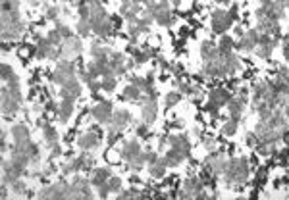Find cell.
Segmentation results:
<instances>
[{
	"label": "cell",
	"mask_w": 289,
	"mask_h": 200,
	"mask_svg": "<svg viewBox=\"0 0 289 200\" xmlns=\"http://www.w3.org/2000/svg\"><path fill=\"white\" fill-rule=\"evenodd\" d=\"M249 179V160L237 156L228 160V166L224 169V181L230 187H241L243 183H247Z\"/></svg>",
	"instance_id": "1"
},
{
	"label": "cell",
	"mask_w": 289,
	"mask_h": 200,
	"mask_svg": "<svg viewBox=\"0 0 289 200\" xmlns=\"http://www.w3.org/2000/svg\"><path fill=\"white\" fill-rule=\"evenodd\" d=\"M91 6V27L93 33H96L98 37H108L112 31V19L108 16V12L105 6L100 4V0H87Z\"/></svg>",
	"instance_id": "2"
},
{
	"label": "cell",
	"mask_w": 289,
	"mask_h": 200,
	"mask_svg": "<svg viewBox=\"0 0 289 200\" xmlns=\"http://www.w3.org/2000/svg\"><path fill=\"white\" fill-rule=\"evenodd\" d=\"M25 31V24L19 12H2V40L8 42V40L19 39Z\"/></svg>",
	"instance_id": "3"
},
{
	"label": "cell",
	"mask_w": 289,
	"mask_h": 200,
	"mask_svg": "<svg viewBox=\"0 0 289 200\" xmlns=\"http://www.w3.org/2000/svg\"><path fill=\"white\" fill-rule=\"evenodd\" d=\"M156 116H158V100H156V93L153 88V91L144 93L141 98V118L144 123L151 125V123H154Z\"/></svg>",
	"instance_id": "4"
},
{
	"label": "cell",
	"mask_w": 289,
	"mask_h": 200,
	"mask_svg": "<svg viewBox=\"0 0 289 200\" xmlns=\"http://www.w3.org/2000/svg\"><path fill=\"white\" fill-rule=\"evenodd\" d=\"M147 10L153 14L154 21L158 25H162V27H170V25L174 24V16H172V10H170L166 0H158L156 4L149 6Z\"/></svg>",
	"instance_id": "5"
},
{
	"label": "cell",
	"mask_w": 289,
	"mask_h": 200,
	"mask_svg": "<svg viewBox=\"0 0 289 200\" xmlns=\"http://www.w3.org/2000/svg\"><path fill=\"white\" fill-rule=\"evenodd\" d=\"M202 166H204V171L212 177H218V175H224V169L228 166V158H225L224 154L220 152H210L204 162H202Z\"/></svg>",
	"instance_id": "6"
},
{
	"label": "cell",
	"mask_w": 289,
	"mask_h": 200,
	"mask_svg": "<svg viewBox=\"0 0 289 200\" xmlns=\"http://www.w3.org/2000/svg\"><path fill=\"white\" fill-rule=\"evenodd\" d=\"M181 196H185V198H207L209 194L204 192V181L197 175L187 177L183 183Z\"/></svg>",
	"instance_id": "7"
},
{
	"label": "cell",
	"mask_w": 289,
	"mask_h": 200,
	"mask_svg": "<svg viewBox=\"0 0 289 200\" xmlns=\"http://www.w3.org/2000/svg\"><path fill=\"white\" fill-rule=\"evenodd\" d=\"M70 198H93L91 181L83 175H73L70 181Z\"/></svg>",
	"instance_id": "8"
},
{
	"label": "cell",
	"mask_w": 289,
	"mask_h": 200,
	"mask_svg": "<svg viewBox=\"0 0 289 200\" xmlns=\"http://www.w3.org/2000/svg\"><path fill=\"white\" fill-rule=\"evenodd\" d=\"M233 24V17L230 16V12L228 10H222L218 8L212 12V16H210V25H212V31L216 33V35H224Z\"/></svg>",
	"instance_id": "9"
},
{
	"label": "cell",
	"mask_w": 289,
	"mask_h": 200,
	"mask_svg": "<svg viewBox=\"0 0 289 200\" xmlns=\"http://www.w3.org/2000/svg\"><path fill=\"white\" fill-rule=\"evenodd\" d=\"M128 123H131V114H129V110L120 108V110H114L110 121L106 123V129H108V133H120L121 129L128 127Z\"/></svg>",
	"instance_id": "10"
},
{
	"label": "cell",
	"mask_w": 289,
	"mask_h": 200,
	"mask_svg": "<svg viewBox=\"0 0 289 200\" xmlns=\"http://www.w3.org/2000/svg\"><path fill=\"white\" fill-rule=\"evenodd\" d=\"M278 40H280V37H270V35H264V33H258V45H257V48H255L258 58L268 60V58L272 56Z\"/></svg>",
	"instance_id": "11"
},
{
	"label": "cell",
	"mask_w": 289,
	"mask_h": 200,
	"mask_svg": "<svg viewBox=\"0 0 289 200\" xmlns=\"http://www.w3.org/2000/svg\"><path fill=\"white\" fill-rule=\"evenodd\" d=\"M202 73H204L207 77H212V79H214V77H225V75H230L222 54H220L218 58H214V60L204 62V65H202Z\"/></svg>",
	"instance_id": "12"
},
{
	"label": "cell",
	"mask_w": 289,
	"mask_h": 200,
	"mask_svg": "<svg viewBox=\"0 0 289 200\" xmlns=\"http://www.w3.org/2000/svg\"><path fill=\"white\" fill-rule=\"evenodd\" d=\"M232 98V95L225 91V88H214L212 93H210V98H209V112L212 116H216L218 110L222 108V106H228V100Z\"/></svg>",
	"instance_id": "13"
},
{
	"label": "cell",
	"mask_w": 289,
	"mask_h": 200,
	"mask_svg": "<svg viewBox=\"0 0 289 200\" xmlns=\"http://www.w3.org/2000/svg\"><path fill=\"white\" fill-rule=\"evenodd\" d=\"M112 114H114V106L110 100H100L98 104L91 108V116H93L98 123H102V125H106V123L110 121Z\"/></svg>",
	"instance_id": "14"
},
{
	"label": "cell",
	"mask_w": 289,
	"mask_h": 200,
	"mask_svg": "<svg viewBox=\"0 0 289 200\" xmlns=\"http://www.w3.org/2000/svg\"><path fill=\"white\" fill-rule=\"evenodd\" d=\"M19 104H22V100L14 98L10 93L2 88V116H4V120L16 118V114L19 112Z\"/></svg>",
	"instance_id": "15"
},
{
	"label": "cell",
	"mask_w": 289,
	"mask_h": 200,
	"mask_svg": "<svg viewBox=\"0 0 289 200\" xmlns=\"http://www.w3.org/2000/svg\"><path fill=\"white\" fill-rule=\"evenodd\" d=\"M60 50H62V58H68V60H72V58L79 56L81 52H83V45H81V39H79V37H75V35L68 37V39H64L62 47H60Z\"/></svg>",
	"instance_id": "16"
},
{
	"label": "cell",
	"mask_w": 289,
	"mask_h": 200,
	"mask_svg": "<svg viewBox=\"0 0 289 200\" xmlns=\"http://www.w3.org/2000/svg\"><path fill=\"white\" fill-rule=\"evenodd\" d=\"M141 154H143V148H141V144H139L137 139H128L126 143L121 144L120 156H121V160H126L128 164L133 162L135 158H139Z\"/></svg>",
	"instance_id": "17"
},
{
	"label": "cell",
	"mask_w": 289,
	"mask_h": 200,
	"mask_svg": "<svg viewBox=\"0 0 289 200\" xmlns=\"http://www.w3.org/2000/svg\"><path fill=\"white\" fill-rule=\"evenodd\" d=\"M143 12L141 8V2L139 0H129V2H121L120 4V16L126 19V21H135L137 16Z\"/></svg>",
	"instance_id": "18"
},
{
	"label": "cell",
	"mask_w": 289,
	"mask_h": 200,
	"mask_svg": "<svg viewBox=\"0 0 289 200\" xmlns=\"http://www.w3.org/2000/svg\"><path fill=\"white\" fill-rule=\"evenodd\" d=\"M79 95H81V81L77 77H72L64 87H60V93H58L60 98H68V100H77Z\"/></svg>",
	"instance_id": "19"
},
{
	"label": "cell",
	"mask_w": 289,
	"mask_h": 200,
	"mask_svg": "<svg viewBox=\"0 0 289 200\" xmlns=\"http://www.w3.org/2000/svg\"><path fill=\"white\" fill-rule=\"evenodd\" d=\"M98 144H100V135L96 131H87V133L79 135V139H77V146H79L83 152L95 150Z\"/></svg>",
	"instance_id": "20"
},
{
	"label": "cell",
	"mask_w": 289,
	"mask_h": 200,
	"mask_svg": "<svg viewBox=\"0 0 289 200\" xmlns=\"http://www.w3.org/2000/svg\"><path fill=\"white\" fill-rule=\"evenodd\" d=\"M258 45V31L257 29H249L241 35L239 42H237V48L243 50V52H253Z\"/></svg>",
	"instance_id": "21"
},
{
	"label": "cell",
	"mask_w": 289,
	"mask_h": 200,
	"mask_svg": "<svg viewBox=\"0 0 289 200\" xmlns=\"http://www.w3.org/2000/svg\"><path fill=\"white\" fill-rule=\"evenodd\" d=\"M228 112H230V118L241 120V116L245 112V96L243 95L232 96V98L228 100Z\"/></svg>",
	"instance_id": "22"
},
{
	"label": "cell",
	"mask_w": 289,
	"mask_h": 200,
	"mask_svg": "<svg viewBox=\"0 0 289 200\" xmlns=\"http://www.w3.org/2000/svg\"><path fill=\"white\" fill-rule=\"evenodd\" d=\"M108 64H110L116 77H121V75H126V72H128V60H126V56L120 54V52H112Z\"/></svg>",
	"instance_id": "23"
},
{
	"label": "cell",
	"mask_w": 289,
	"mask_h": 200,
	"mask_svg": "<svg viewBox=\"0 0 289 200\" xmlns=\"http://www.w3.org/2000/svg\"><path fill=\"white\" fill-rule=\"evenodd\" d=\"M189 158V152H183V150H179V148H172L170 146V150L164 154V160L168 164V168H177V166H181L185 160Z\"/></svg>",
	"instance_id": "24"
},
{
	"label": "cell",
	"mask_w": 289,
	"mask_h": 200,
	"mask_svg": "<svg viewBox=\"0 0 289 200\" xmlns=\"http://www.w3.org/2000/svg\"><path fill=\"white\" fill-rule=\"evenodd\" d=\"M40 129H43V139H45V144H47V148H54L58 143V131L50 123H40Z\"/></svg>",
	"instance_id": "25"
},
{
	"label": "cell",
	"mask_w": 289,
	"mask_h": 200,
	"mask_svg": "<svg viewBox=\"0 0 289 200\" xmlns=\"http://www.w3.org/2000/svg\"><path fill=\"white\" fill-rule=\"evenodd\" d=\"M110 177H112V169L110 168H96L89 181H91V185L96 189V187H100L102 183H106Z\"/></svg>",
	"instance_id": "26"
},
{
	"label": "cell",
	"mask_w": 289,
	"mask_h": 200,
	"mask_svg": "<svg viewBox=\"0 0 289 200\" xmlns=\"http://www.w3.org/2000/svg\"><path fill=\"white\" fill-rule=\"evenodd\" d=\"M168 146H172V148H179V150H183V152H191V143H189L187 135H170Z\"/></svg>",
	"instance_id": "27"
},
{
	"label": "cell",
	"mask_w": 289,
	"mask_h": 200,
	"mask_svg": "<svg viewBox=\"0 0 289 200\" xmlns=\"http://www.w3.org/2000/svg\"><path fill=\"white\" fill-rule=\"evenodd\" d=\"M73 104L75 100H68V98H60V108H58V120L66 123V121L72 118L73 114Z\"/></svg>",
	"instance_id": "28"
},
{
	"label": "cell",
	"mask_w": 289,
	"mask_h": 200,
	"mask_svg": "<svg viewBox=\"0 0 289 200\" xmlns=\"http://www.w3.org/2000/svg\"><path fill=\"white\" fill-rule=\"evenodd\" d=\"M112 48L110 47H105V45H98V42H95L93 47H91V50H89V54H91V58L93 60H108V58L112 56Z\"/></svg>",
	"instance_id": "29"
},
{
	"label": "cell",
	"mask_w": 289,
	"mask_h": 200,
	"mask_svg": "<svg viewBox=\"0 0 289 200\" xmlns=\"http://www.w3.org/2000/svg\"><path fill=\"white\" fill-rule=\"evenodd\" d=\"M201 56L204 62L209 60H214V58L220 56V50H218V45H214L212 40H204L201 45Z\"/></svg>",
	"instance_id": "30"
},
{
	"label": "cell",
	"mask_w": 289,
	"mask_h": 200,
	"mask_svg": "<svg viewBox=\"0 0 289 200\" xmlns=\"http://www.w3.org/2000/svg\"><path fill=\"white\" fill-rule=\"evenodd\" d=\"M166 169H168V164L164 160V156H160L158 160L153 162V164L149 166V173H151V177H154V179H162V177L166 175Z\"/></svg>",
	"instance_id": "31"
},
{
	"label": "cell",
	"mask_w": 289,
	"mask_h": 200,
	"mask_svg": "<svg viewBox=\"0 0 289 200\" xmlns=\"http://www.w3.org/2000/svg\"><path fill=\"white\" fill-rule=\"evenodd\" d=\"M143 95H144V93L141 91V88L129 83L128 87L123 88V95H121V96H123V100H129V102H141Z\"/></svg>",
	"instance_id": "32"
},
{
	"label": "cell",
	"mask_w": 289,
	"mask_h": 200,
	"mask_svg": "<svg viewBox=\"0 0 289 200\" xmlns=\"http://www.w3.org/2000/svg\"><path fill=\"white\" fill-rule=\"evenodd\" d=\"M10 135H12V141L14 143H17V141H24V139H27L29 135V129H27V125L25 123H16V125H12V129H10Z\"/></svg>",
	"instance_id": "33"
},
{
	"label": "cell",
	"mask_w": 289,
	"mask_h": 200,
	"mask_svg": "<svg viewBox=\"0 0 289 200\" xmlns=\"http://www.w3.org/2000/svg\"><path fill=\"white\" fill-rule=\"evenodd\" d=\"M233 48H235V40L230 35H220V42H218L220 54H230V52H233Z\"/></svg>",
	"instance_id": "34"
},
{
	"label": "cell",
	"mask_w": 289,
	"mask_h": 200,
	"mask_svg": "<svg viewBox=\"0 0 289 200\" xmlns=\"http://www.w3.org/2000/svg\"><path fill=\"white\" fill-rule=\"evenodd\" d=\"M72 77H77V75H68V73H64L62 70H58L56 68V70L52 72V75H50V83H54V85H58V87H64Z\"/></svg>",
	"instance_id": "35"
},
{
	"label": "cell",
	"mask_w": 289,
	"mask_h": 200,
	"mask_svg": "<svg viewBox=\"0 0 289 200\" xmlns=\"http://www.w3.org/2000/svg\"><path fill=\"white\" fill-rule=\"evenodd\" d=\"M237 127H239V120H233V118H230V120H228L224 125H222V135H228V137L235 135V133H237Z\"/></svg>",
	"instance_id": "36"
},
{
	"label": "cell",
	"mask_w": 289,
	"mask_h": 200,
	"mask_svg": "<svg viewBox=\"0 0 289 200\" xmlns=\"http://www.w3.org/2000/svg\"><path fill=\"white\" fill-rule=\"evenodd\" d=\"M10 189H12V194H14V196H25V194H27V183L24 181V177L17 179L16 183L10 185Z\"/></svg>",
	"instance_id": "37"
},
{
	"label": "cell",
	"mask_w": 289,
	"mask_h": 200,
	"mask_svg": "<svg viewBox=\"0 0 289 200\" xmlns=\"http://www.w3.org/2000/svg\"><path fill=\"white\" fill-rule=\"evenodd\" d=\"M179 100H181V93H179V91L166 93V98H164V106H166V110H168V108H174Z\"/></svg>",
	"instance_id": "38"
},
{
	"label": "cell",
	"mask_w": 289,
	"mask_h": 200,
	"mask_svg": "<svg viewBox=\"0 0 289 200\" xmlns=\"http://www.w3.org/2000/svg\"><path fill=\"white\" fill-rule=\"evenodd\" d=\"M100 81H102V91H105V93H114L116 87H118V77H114V75L102 77Z\"/></svg>",
	"instance_id": "39"
},
{
	"label": "cell",
	"mask_w": 289,
	"mask_h": 200,
	"mask_svg": "<svg viewBox=\"0 0 289 200\" xmlns=\"http://www.w3.org/2000/svg\"><path fill=\"white\" fill-rule=\"evenodd\" d=\"M47 39L50 40V42H52V45H54V47H62V42H64V37H62V35H60V31H58L56 27H54V29H50V31H48Z\"/></svg>",
	"instance_id": "40"
},
{
	"label": "cell",
	"mask_w": 289,
	"mask_h": 200,
	"mask_svg": "<svg viewBox=\"0 0 289 200\" xmlns=\"http://www.w3.org/2000/svg\"><path fill=\"white\" fill-rule=\"evenodd\" d=\"M75 29L79 31V37H89V33H93V27H91V21H85V19H79Z\"/></svg>",
	"instance_id": "41"
},
{
	"label": "cell",
	"mask_w": 289,
	"mask_h": 200,
	"mask_svg": "<svg viewBox=\"0 0 289 200\" xmlns=\"http://www.w3.org/2000/svg\"><path fill=\"white\" fill-rule=\"evenodd\" d=\"M0 73H2V83H6V81H10L16 75L14 70H12V65L6 64V62H2V65H0Z\"/></svg>",
	"instance_id": "42"
},
{
	"label": "cell",
	"mask_w": 289,
	"mask_h": 200,
	"mask_svg": "<svg viewBox=\"0 0 289 200\" xmlns=\"http://www.w3.org/2000/svg\"><path fill=\"white\" fill-rule=\"evenodd\" d=\"M106 183H108V189H110V192H112V194H118V192L121 191V179H120V177L112 175L110 179H108V181H106Z\"/></svg>",
	"instance_id": "43"
},
{
	"label": "cell",
	"mask_w": 289,
	"mask_h": 200,
	"mask_svg": "<svg viewBox=\"0 0 289 200\" xmlns=\"http://www.w3.org/2000/svg\"><path fill=\"white\" fill-rule=\"evenodd\" d=\"M85 85H87V88L91 91V93H93V95H98V93L102 91V81L95 79V77H93V79H89Z\"/></svg>",
	"instance_id": "44"
},
{
	"label": "cell",
	"mask_w": 289,
	"mask_h": 200,
	"mask_svg": "<svg viewBox=\"0 0 289 200\" xmlns=\"http://www.w3.org/2000/svg\"><path fill=\"white\" fill-rule=\"evenodd\" d=\"M60 14H62V10L58 8V6H47V12H45L47 19H50V21H58Z\"/></svg>",
	"instance_id": "45"
},
{
	"label": "cell",
	"mask_w": 289,
	"mask_h": 200,
	"mask_svg": "<svg viewBox=\"0 0 289 200\" xmlns=\"http://www.w3.org/2000/svg\"><path fill=\"white\" fill-rule=\"evenodd\" d=\"M62 175L64 177H68V175H73V173H77V171H75V168H73V162H72V158H70V160L68 162H64V164H62Z\"/></svg>",
	"instance_id": "46"
},
{
	"label": "cell",
	"mask_w": 289,
	"mask_h": 200,
	"mask_svg": "<svg viewBox=\"0 0 289 200\" xmlns=\"http://www.w3.org/2000/svg\"><path fill=\"white\" fill-rule=\"evenodd\" d=\"M54 171H56V166H54L52 162H47V164L43 166V169H40V175H43V177H50L52 173H54Z\"/></svg>",
	"instance_id": "47"
},
{
	"label": "cell",
	"mask_w": 289,
	"mask_h": 200,
	"mask_svg": "<svg viewBox=\"0 0 289 200\" xmlns=\"http://www.w3.org/2000/svg\"><path fill=\"white\" fill-rule=\"evenodd\" d=\"M245 144H247V146H251V148H257L258 137H257V133H255V131H253V133H247V135H245Z\"/></svg>",
	"instance_id": "48"
},
{
	"label": "cell",
	"mask_w": 289,
	"mask_h": 200,
	"mask_svg": "<svg viewBox=\"0 0 289 200\" xmlns=\"http://www.w3.org/2000/svg\"><path fill=\"white\" fill-rule=\"evenodd\" d=\"M54 27H56L58 31H60V35H62L64 39H68V37H72V35H73V33H72V29H70L68 25L60 24V21H56V25H54Z\"/></svg>",
	"instance_id": "49"
},
{
	"label": "cell",
	"mask_w": 289,
	"mask_h": 200,
	"mask_svg": "<svg viewBox=\"0 0 289 200\" xmlns=\"http://www.w3.org/2000/svg\"><path fill=\"white\" fill-rule=\"evenodd\" d=\"M0 150H2V154L8 152V131H6V129H4L2 135H0Z\"/></svg>",
	"instance_id": "50"
},
{
	"label": "cell",
	"mask_w": 289,
	"mask_h": 200,
	"mask_svg": "<svg viewBox=\"0 0 289 200\" xmlns=\"http://www.w3.org/2000/svg\"><path fill=\"white\" fill-rule=\"evenodd\" d=\"M108 194H112L110 189H108V183H102L100 187H96V196H98V198H106Z\"/></svg>",
	"instance_id": "51"
},
{
	"label": "cell",
	"mask_w": 289,
	"mask_h": 200,
	"mask_svg": "<svg viewBox=\"0 0 289 200\" xmlns=\"http://www.w3.org/2000/svg\"><path fill=\"white\" fill-rule=\"evenodd\" d=\"M149 123H144V121H141V123H137V129H135V135L137 137H144L147 133H149Z\"/></svg>",
	"instance_id": "52"
},
{
	"label": "cell",
	"mask_w": 289,
	"mask_h": 200,
	"mask_svg": "<svg viewBox=\"0 0 289 200\" xmlns=\"http://www.w3.org/2000/svg\"><path fill=\"white\" fill-rule=\"evenodd\" d=\"M158 158H160V156H158L156 152H153V150H144V160H147V166H151V164L156 162Z\"/></svg>",
	"instance_id": "53"
},
{
	"label": "cell",
	"mask_w": 289,
	"mask_h": 200,
	"mask_svg": "<svg viewBox=\"0 0 289 200\" xmlns=\"http://www.w3.org/2000/svg\"><path fill=\"white\" fill-rule=\"evenodd\" d=\"M281 48H283V58L289 62V35H285V37L281 39Z\"/></svg>",
	"instance_id": "54"
},
{
	"label": "cell",
	"mask_w": 289,
	"mask_h": 200,
	"mask_svg": "<svg viewBox=\"0 0 289 200\" xmlns=\"http://www.w3.org/2000/svg\"><path fill=\"white\" fill-rule=\"evenodd\" d=\"M58 108H60V104H58L56 100H48L47 102V112H56L58 114Z\"/></svg>",
	"instance_id": "55"
},
{
	"label": "cell",
	"mask_w": 289,
	"mask_h": 200,
	"mask_svg": "<svg viewBox=\"0 0 289 200\" xmlns=\"http://www.w3.org/2000/svg\"><path fill=\"white\" fill-rule=\"evenodd\" d=\"M202 143H204V146H207V150H210V152H212V150L216 148V141H214V139H204Z\"/></svg>",
	"instance_id": "56"
},
{
	"label": "cell",
	"mask_w": 289,
	"mask_h": 200,
	"mask_svg": "<svg viewBox=\"0 0 289 200\" xmlns=\"http://www.w3.org/2000/svg\"><path fill=\"white\" fill-rule=\"evenodd\" d=\"M139 2H141V4H143L144 8H149V6H153V4H156V2H158V0H139Z\"/></svg>",
	"instance_id": "57"
},
{
	"label": "cell",
	"mask_w": 289,
	"mask_h": 200,
	"mask_svg": "<svg viewBox=\"0 0 289 200\" xmlns=\"http://www.w3.org/2000/svg\"><path fill=\"white\" fill-rule=\"evenodd\" d=\"M230 16L233 17V21H235V19H237V6H235V4H233L232 8H230Z\"/></svg>",
	"instance_id": "58"
},
{
	"label": "cell",
	"mask_w": 289,
	"mask_h": 200,
	"mask_svg": "<svg viewBox=\"0 0 289 200\" xmlns=\"http://www.w3.org/2000/svg\"><path fill=\"white\" fill-rule=\"evenodd\" d=\"M260 2V6H268V4H272L274 0H258Z\"/></svg>",
	"instance_id": "59"
},
{
	"label": "cell",
	"mask_w": 289,
	"mask_h": 200,
	"mask_svg": "<svg viewBox=\"0 0 289 200\" xmlns=\"http://www.w3.org/2000/svg\"><path fill=\"white\" fill-rule=\"evenodd\" d=\"M220 2H224V4H230V2H232V0H220Z\"/></svg>",
	"instance_id": "60"
}]
</instances>
